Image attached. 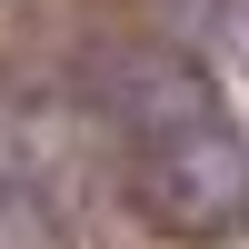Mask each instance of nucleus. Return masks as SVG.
Instances as JSON below:
<instances>
[{"instance_id": "obj_1", "label": "nucleus", "mask_w": 249, "mask_h": 249, "mask_svg": "<svg viewBox=\"0 0 249 249\" xmlns=\"http://www.w3.org/2000/svg\"><path fill=\"white\" fill-rule=\"evenodd\" d=\"M110 140L130 199L170 239H230L249 219V140L210 100V80L170 50L110 60Z\"/></svg>"}]
</instances>
